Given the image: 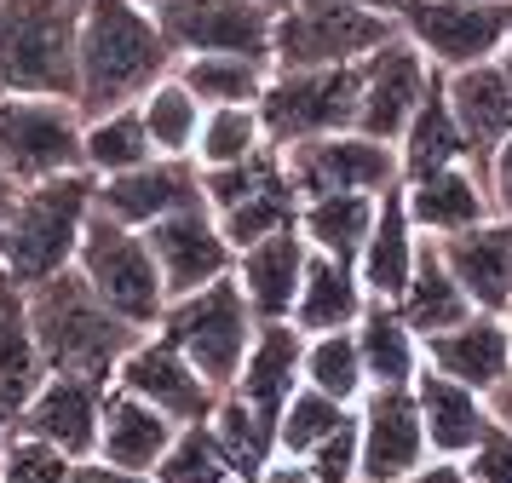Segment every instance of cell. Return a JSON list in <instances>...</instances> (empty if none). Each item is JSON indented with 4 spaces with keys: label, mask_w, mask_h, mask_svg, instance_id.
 <instances>
[{
    "label": "cell",
    "mask_w": 512,
    "mask_h": 483,
    "mask_svg": "<svg viewBox=\"0 0 512 483\" xmlns=\"http://www.w3.org/2000/svg\"><path fill=\"white\" fill-rule=\"evenodd\" d=\"M139 6H150V12H167V6H179V0H139Z\"/></svg>",
    "instance_id": "cell-54"
},
{
    "label": "cell",
    "mask_w": 512,
    "mask_h": 483,
    "mask_svg": "<svg viewBox=\"0 0 512 483\" xmlns=\"http://www.w3.org/2000/svg\"><path fill=\"white\" fill-rule=\"evenodd\" d=\"M202 202L213 207L231 248H248L259 236L300 225V190L277 144H265L259 156L236 161V167H202Z\"/></svg>",
    "instance_id": "cell-8"
},
{
    "label": "cell",
    "mask_w": 512,
    "mask_h": 483,
    "mask_svg": "<svg viewBox=\"0 0 512 483\" xmlns=\"http://www.w3.org/2000/svg\"><path fill=\"white\" fill-rule=\"evenodd\" d=\"M397 311L409 317V328H415L420 340H432V334H443V328H455L466 311H478V305L466 299V288L455 282V271L443 265V253H438L432 236H420L415 271H409L403 294H397Z\"/></svg>",
    "instance_id": "cell-32"
},
{
    "label": "cell",
    "mask_w": 512,
    "mask_h": 483,
    "mask_svg": "<svg viewBox=\"0 0 512 483\" xmlns=\"http://www.w3.org/2000/svg\"><path fill=\"white\" fill-rule=\"evenodd\" d=\"M208 426H213V437H219V449L231 455V466H236V478L242 483H254L259 472L271 466V455H277V432H271V426H265L236 391H219Z\"/></svg>",
    "instance_id": "cell-40"
},
{
    "label": "cell",
    "mask_w": 512,
    "mask_h": 483,
    "mask_svg": "<svg viewBox=\"0 0 512 483\" xmlns=\"http://www.w3.org/2000/svg\"><path fill=\"white\" fill-rule=\"evenodd\" d=\"M369 386H415V374L426 368V340H420L409 317L397 311V299H369L363 317L351 322Z\"/></svg>",
    "instance_id": "cell-30"
},
{
    "label": "cell",
    "mask_w": 512,
    "mask_h": 483,
    "mask_svg": "<svg viewBox=\"0 0 512 483\" xmlns=\"http://www.w3.org/2000/svg\"><path fill=\"white\" fill-rule=\"evenodd\" d=\"M415 403H420V426H426V449L432 460H466L478 449V437L495 426L484 391L449 380L438 368H420L415 374Z\"/></svg>",
    "instance_id": "cell-25"
},
{
    "label": "cell",
    "mask_w": 512,
    "mask_h": 483,
    "mask_svg": "<svg viewBox=\"0 0 512 483\" xmlns=\"http://www.w3.org/2000/svg\"><path fill=\"white\" fill-rule=\"evenodd\" d=\"M179 52L162 18L139 0H81V41H75V104L81 115L139 104L162 75H173Z\"/></svg>",
    "instance_id": "cell-1"
},
{
    "label": "cell",
    "mask_w": 512,
    "mask_h": 483,
    "mask_svg": "<svg viewBox=\"0 0 512 483\" xmlns=\"http://www.w3.org/2000/svg\"><path fill=\"white\" fill-rule=\"evenodd\" d=\"M190 202H202V167L190 156H150L144 167L93 179V207L133 230L156 225V219H167Z\"/></svg>",
    "instance_id": "cell-18"
},
{
    "label": "cell",
    "mask_w": 512,
    "mask_h": 483,
    "mask_svg": "<svg viewBox=\"0 0 512 483\" xmlns=\"http://www.w3.org/2000/svg\"><path fill=\"white\" fill-rule=\"evenodd\" d=\"M300 386H305V334L294 322H259L254 345H248V357H242V368H236V380H231V391L277 432L282 409H288V397Z\"/></svg>",
    "instance_id": "cell-20"
},
{
    "label": "cell",
    "mask_w": 512,
    "mask_h": 483,
    "mask_svg": "<svg viewBox=\"0 0 512 483\" xmlns=\"http://www.w3.org/2000/svg\"><path fill=\"white\" fill-rule=\"evenodd\" d=\"M426 368H438L449 380H461L472 391H495L512 374V340L501 311H466L455 328H443L426 340Z\"/></svg>",
    "instance_id": "cell-22"
},
{
    "label": "cell",
    "mask_w": 512,
    "mask_h": 483,
    "mask_svg": "<svg viewBox=\"0 0 512 483\" xmlns=\"http://www.w3.org/2000/svg\"><path fill=\"white\" fill-rule=\"evenodd\" d=\"M254 483H323V478H317L305 460H294V455H271V466H265Z\"/></svg>",
    "instance_id": "cell-48"
},
{
    "label": "cell",
    "mask_w": 512,
    "mask_h": 483,
    "mask_svg": "<svg viewBox=\"0 0 512 483\" xmlns=\"http://www.w3.org/2000/svg\"><path fill=\"white\" fill-rule=\"evenodd\" d=\"M305 386H317L334 403H351L369 391V368H363V351H357V334L351 328H334V334H305Z\"/></svg>",
    "instance_id": "cell-39"
},
{
    "label": "cell",
    "mask_w": 512,
    "mask_h": 483,
    "mask_svg": "<svg viewBox=\"0 0 512 483\" xmlns=\"http://www.w3.org/2000/svg\"><path fill=\"white\" fill-rule=\"evenodd\" d=\"M426 426H420L415 386H369L357 397V483H397L426 466Z\"/></svg>",
    "instance_id": "cell-13"
},
{
    "label": "cell",
    "mask_w": 512,
    "mask_h": 483,
    "mask_svg": "<svg viewBox=\"0 0 512 483\" xmlns=\"http://www.w3.org/2000/svg\"><path fill=\"white\" fill-rule=\"evenodd\" d=\"M24 305H29V322H35V340H41V357H47L52 374L110 380L116 363L127 357V345L144 334L127 317H116L87 288V276L75 265L47 276V282H35V288H24Z\"/></svg>",
    "instance_id": "cell-2"
},
{
    "label": "cell",
    "mask_w": 512,
    "mask_h": 483,
    "mask_svg": "<svg viewBox=\"0 0 512 483\" xmlns=\"http://www.w3.org/2000/svg\"><path fill=\"white\" fill-rule=\"evenodd\" d=\"M449 161H466V138L461 121L449 110V92H443V69L432 75V87L420 98V110L409 115V127L397 133V173L415 179V173H432V167H449Z\"/></svg>",
    "instance_id": "cell-33"
},
{
    "label": "cell",
    "mask_w": 512,
    "mask_h": 483,
    "mask_svg": "<svg viewBox=\"0 0 512 483\" xmlns=\"http://www.w3.org/2000/svg\"><path fill=\"white\" fill-rule=\"evenodd\" d=\"M81 0H0V92L75 98Z\"/></svg>",
    "instance_id": "cell-4"
},
{
    "label": "cell",
    "mask_w": 512,
    "mask_h": 483,
    "mask_svg": "<svg viewBox=\"0 0 512 483\" xmlns=\"http://www.w3.org/2000/svg\"><path fill=\"white\" fill-rule=\"evenodd\" d=\"M104 391L110 380H87V374H47L41 391L18 409V432L35 443H52L58 455H98V414H104Z\"/></svg>",
    "instance_id": "cell-19"
},
{
    "label": "cell",
    "mask_w": 512,
    "mask_h": 483,
    "mask_svg": "<svg viewBox=\"0 0 512 483\" xmlns=\"http://www.w3.org/2000/svg\"><path fill=\"white\" fill-rule=\"evenodd\" d=\"M265 144H271V138H265L259 104H219V110L202 115L196 144H190V161H196V167H236V161L259 156Z\"/></svg>",
    "instance_id": "cell-38"
},
{
    "label": "cell",
    "mask_w": 512,
    "mask_h": 483,
    "mask_svg": "<svg viewBox=\"0 0 512 483\" xmlns=\"http://www.w3.org/2000/svg\"><path fill=\"white\" fill-rule=\"evenodd\" d=\"M12 432H18V426H12V409L0 403V455H6V443H12Z\"/></svg>",
    "instance_id": "cell-52"
},
{
    "label": "cell",
    "mask_w": 512,
    "mask_h": 483,
    "mask_svg": "<svg viewBox=\"0 0 512 483\" xmlns=\"http://www.w3.org/2000/svg\"><path fill=\"white\" fill-rule=\"evenodd\" d=\"M484 184H489V202L501 219H512V133L501 138V150L484 161Z\"/></svg>",
    "instance_id": "cell-46"
},
{
    "label": "cell",
    "mask_w": 512,
    "mask_h": 483,
    "mask_svg": "<svg viewBox=\"0 0 512 483\" xmlns=\"http://www.w3.org/2000/svg\"><path fill=\"white\" fill-rule=\"evenodd\" d=\"M0 483H70V455H58L52 443L12 432L6 455H0Z\"/></svg>",
    "instance_id": "cell-43"
},
{
    "label": "cell",
    "mask_w": 512,
    "mask_h": 483,
    "mask_svg": "<svg viewBox=\"0 0 512 483\" xmlns=\"http://www.w3.org/2000/svg\"><path fill=\"white\" fill-rule=\"evenodd\" d=\"M489 409H495V420H501V426H512V374L489 391Z\"/></svg>",
    "instance_id": "cell-51"
},
{
    "label": "cell",
    "mask_w": 512,
    "mask_h": 483,
    "mask_svg": "<svg viewBox=\"0 0 512 483\" xmlns=\"http://www.w3.org/2000/svg\"><path fill=\"white\" fill-rule=\"evenodd\" d=\"M369 305V288L351 259H328V253H311L300 276V294H294V311L288 322L300 334H334V328H351Z\"/></svg>",
    "instance_id": "cell-28"
},
{
    "label": "cell",
    "mask_w": 512,
    "mask_h": 483,
    "mask_svg": "<svg viewBox=\"0 0 512 483\" xmlns=\"http://www.w3.org/2000/svg\"><path fill=\"white\" fill-rule=\"evenodd\" d=\"M305 466H311L323 483H357V409H351V420L340 426V432L323 437V443L305 455Z\"/></svg>",
    "instance_id": "cell-44"
},
{
    "label": "cell",
    "mask_w": 512,
    "mask_h": 483,
    "mask_svg": "<svg viewBox=\"0 0 512 483\" xmlns=\"http://www.w3.org/2000/svg\"><path fill=\"white\" fill-rule=\"evenodd\" d=\"M75 271L87 276V288H93L116 317H127L133 328H156L167 311V282L156 271V253L144 242V230L121 225L110 213H98L87 219L81 230V248H75Z\"/></svg>",
    "instance_id": "cell-7"
},
{
    "label": "cell",
    "mask_w": 512,
    "mask_h": 483,
    "mask_svg": "<svg viewBox=\"0 0 512 483\" xmlns=\"http://www.w3.org/2000/svg\"><path fill=\"white\" fill-rule=\"evenodd\" d=\"M139 115H144V133L156 144V156H190V144H196V127H202V98L179 81V69L162 75L156 87L139 98Z\"/></svg>",
    "instance_id": "cell-37"
},
{
    "label": "cell",
    "mask_w": 512,
    "mask_h": 483,
    "mask_svg": "<svg viewBox=\"0 0 512 483\" xmlns=\"http://www.w3.org/2000/svg\"><path fill=\"white\" fill-rule=\"evenodd\" d=\"M18 196H24V184L12 179L6 167H0V242H6V230H12V213H18Z\"/></svg>",
    "instance_id": "cell-50"
},
{
    "label": "cell",
    "mask_w": 512,
    "mask_h": 483,
    "mask_svg": "<svg viewBox=\"0 0 512 483\" xmlns=\"http://www.w3.org/2000/svg\"><path fill=\"white\" fill-rule=\"evenodd\" d=\"M357 64H323V69H271V81L259 92V121L265 138L288 150L300 138L340 133L357 121Z\"/></svg>",
    "instance_id": "cell-10"
},
{
    "label": "cell",
    "mask_w": 512,
    "mask_h": 483,
    "mask_svg": "<svg viewBox=\"0 0 512 483\" xmlns=\"http://www.w3.org/2000/svg\"><path fill=\"white\" fill-rule=\"evenodd\" d=\"M288 173H294V190L305 196H386L392 184H403L397 173V144H380V138L357 133V127H340V133L323 138H300L282 150Z\"/></svg>",
    "instance_id": "cell-12"
},
{
    "label": "cell",
    "mask_w": 512,
    "mask_h": 483,
    "mask_svg": "<svg viewBox=\"0 0 512 483\" xmlns=\"http://www.w3.org/2000/svg\"><path fill=\"white\" fill-rule=\"evenodd\" d=\"M150 156H156V144H150V133H144L139 104L87 115V127H81V167H87L93 179H110V173L144 167Z\"/></svg>",
    "instance_id": "cell-35"
},
{
    "label": "cell",
    "mask_w": 512,
    "mask_h": 483,
    "mask_svg": "<svg viewBox=\"0 0 512 483\" xmlns=\"http://www.w3.org/2000/svg\"><path fill=\"white\" fill-rule=\"evenodd\" d=\"M397 35L420 46L432 69H466L501 58L512 35V0H403Z\"/></svg>",
    "instance_id": "cell-11"
},
{
    "label": "cell",
    "mask_w": 512,
    "mask_h": 483,
    "mask_svg": "<svg viewBox=\"0 0 512 483\" xmlns=\"http://www.w3.org/2000/svg\"><path fill=\"white\" fill-rule=\"evenodd\" d=\"M357 69H363V81H357V121L351 127L380 138V144H397V133L420 110V98H426L438 69L420 58V46L409 35H392L386 46H374Z\"/></svg>",
    "instance_id": "cell-15"
},
{
    "label": "cell",
    "mask_w": 512,
    "mask_h": 483,
    "mask_svg": "<svg viewBox=\"0 0 512 483\" xmlns=\"http://www.w3.org/2000/svg\"><path fill=\"white\" fill-rule=\"evenodd\" d=\"M397 483H466V466L461 460H426V466H415L409 478H397Z\"/></svg>",
    "instance_id": "cell-49"
},
{
    "label": "cell",
    "mask_w": 512,
    "mask_h": 483,
    "mask_svg": "<svg viewBox=\"0 0 512 483\" xmlns=\"http://www.w3.org/2000/svg\"><path fill=\"white\" fill-rule=\"evenodd\" d=\"M156 483H242V478H236L231 455L219 449V437H213L208 420H190L167 443L162 466H156Z\"/></svg>",
    "instance_id": "cell-41"
},
{
    "label": "cell",
    "mask_w": 512,
    "mask_h": 483,
    "mask_svg": "<svg viewBox=\"0 0 512 483\" xmlns=\"http://www.w3.org/2000/svg\"><path fill=\"white\" fill-rule=\"evenodd\" d=\"M346 420H351V403H334V397H323L317 386H300L294 397H288L282 420H277V455L305 460L323 437L340 432Z\"/></svg>",
    "instance_id": "cell-42"
},
{
    "label": "cell",
    "mask_w": 512,
    "mask_h": 483,
    "mask_svg": "<svg viewBox=\"0 0 512 483\" xmlns=\"http://www.w3.org/2000/svg\"><path fill=\"white\" fill-rule=\"evenodd\" d=\"M397 190H403V207H409L415 230L432 236V242H443V236H455V230L478 225V219L495 213L489 184H484V173H478L472 161H449V167L415 173V179H403Z\"/></svg>",
    "instance_id": "cell-21"
},
{
    "label": "cell",
    "mask_w": 512,
    "mask_h": 483,
    "mask_svg": "<svg viewBox=\"0 0 512 483\" xmlns=\"http://www.w3.org/2000/svg\"><path fill=\"white\" fill-rule=\"evenodd\" d=\"M52 368L41 357V340H35V322H29L24 288H12L0 276V403L12 409V426H18V409L41 391Z\"/></svg>",
    "instance_id": "cell-31"
},
{
    "label": "cell",
    "mask_w": 512,
    "mask_h": 483,
    "mask_svg": "<svg viewBox=\"0 0 512 483\" xmlns=\"http://www.w3.org/2000/svg\"><path fill=\"white\" fill-rule=\"evenodd\" d=\"M179 58L196 52H236V58H265L271 64V29L277 12L259 0H179L156 12Z\"/></svg>",
    "instance_id": "cell-16"
},
{
    "label": "cell",
    "mask_w": 512,
    "mask_h": 483,
    "mask_svg": "<svg viewBox=\"0 0 512 483\" xmlns=\"http://www.w3.org/2000/svg\"><path fill=\"white\" fill-rule=\"evenodd\" d=\"M156 328L202 368V380L213 391H231L236 368H242L248 345H254L259 317H254V305L242 299L236 276H213L208 288H190V294L167 299V311Z\"/></svg>",
    "instance_id": "cell-5"
},
{
    "label": "cell",
    "mask_w": 512,
    "mask_h": 483,
    "mask_svg": "<svg viewBox=\"0 0 512 483\" xmlns=\"http://www.w3.org/2000/svg\"><path fill=\"white\" fill-rule=\"evenodd\" d=\"M392 35L397 18L374 12L363 0H294L277 12V29H271V69L363 64Z\"/></svg>",
    "instance_id": "cell-6"
},
{
    "label": "cell",
    "mask_w": 512,
    "mask_h": 483,
    "mask_svg": "<svg viewBox=\"0 0 512 483\" xmlns=\"http://www.w3.org/2000/svg\"><path fill=\"white\" fill-rule=\"evenodd\" d=\"M87 219H93V173H58V179L24 184L12 230L0 242V276L12 288H35L47 276L70 271Z\"/></svg>",
    "instance_id": "cell-3"
},
{
    "label": "cell",
    "mask_w": 512,
    "mask_h": 483,
    "mask_svg": "<svg viewBox=\"0 0 512 483\" xmlns=\"http://www.w3.org/2000/svg\"><path fill=\"white\" fill-rule=\"evenodd\" d=\"M495 64H501V69L512 75V35H507V46H501V58H495Z\"/></svg>",
    "instance_id": "cell-53"
},
{
    "label": "cell",
    "mask_w": 512,
    "mask_h": 483,
    "mask_svg": "<svg viewBox=\"0 0 512 483\" xmlns=\"http://www.w3.org/2000/svg\"><path fill=\"white\" fill-rule=\"evenodd\" d=\"M179 81H185L202 110H219V104H259V92L271 81V64L265 58H236V52H196V58H179Z\"/></svg>",
    "instance_id": "cell-36"
},
{
    "label": "cell",
    "mask_w": 512,
    "mask_h": 483,
    "mask_svg": "<svg viewBox=\"0 0 512 483\" xmlns=\"http://www.w3.org/2000/svg\"><path fill=\"white\" fill-rule=\"evenodd\" d=\"M415 253H420V230L409 219V207H403V190H386L380 207H374V225H369V242L357 253V276H363V288L369 299H397L403 294V282L415 271Z\"/></svg>",
    "instance_id": "cell-29"
},
{
    "label": "cell",
    "mask_w": 512,
    "mask_h": 483,
    "mask_svg": "<svg viewBox=\"0 0 512 483\" xmlns=\"http://www.w3.org/2000/svg\"><path fill=\"white\" fill-rule=\"evenodd\" d=\"M461 466H466V483H512V426L495 420Z\"/></svg>",
    "instance_id": "cell-45"
},
{
    "label": "cell",
    "mask_w": 512,
    "mask_h": 483,
    "mask_svg": "<svg viewBox=\"0 0 512 483\" xmlns=\"http://www.w3.org/2000/svg\"><path fill=\"white\" fill-rule=\"evenodd\" d=\"M438 253L478 311H507L512 305V219L489 213L478 225L443 236Z\"/></svg>",
    "instance_id": "cell-24"
},
{
    "label": "cell",
    "mask_w": 512,
    "mask_h": 483,
    "mask_svg": "<svg viewBox=\"0 0 512 483\" xmlns=\"http://www.w3.org/2000/svg\"><path fill=\"white\" fill-rule=\"evenodd\" d=\"M110 386L144 397V403H150V409H162L173 426L208 420L213 403H219V391L202 380V368L190 363V357H185L173 340H167L162 328H144L139 340L127 345V357L116 363Z\"/></svg>",
    "instance_id": "cell-14"
},
{
    "label": "cell",
    "mask_w": 512,
    "mask_h": 483,
    "mask_svg": "<svg viewBox=\"0 0 512 483\" xmlns=\"http://www.w3.org/2000/svg\"><path fill=\"white\" fill-rule=\"evenodd\" d=\"M144 242L156 253L167 299L190 294V288H208L213 276H231V265H236V248L225 242V230H219L208 202H190L179 213L156 219V225H144Z\"/></svg>",
    "instance_id": "cell-17"
},
{
    "label": "cell",
    "mask_w": 512,
    "mask_h": 483,
    "mask_svg": "<svg viewBox=\"0 0 512 483\" xmlns=\"http://www.w3.org/2000/svg\"><path fill=\"white\" fill-rule=\"evenodd\" d=\"M305 259H311V248H305L300 225L236 248L231 276H236V288H242V299L254 305L259 322H288L294 294H300V276H305Z\"/></svg>",
    "instance_id": "cell-26"
},
{
    "label": "cell",
    "mask_w": 512,
    "mask_h": 483,
    "mask_svg": "<svg viewBox=\"0 0 512 483\" xmlns=\"http://www.w3.org/2000/svg\"><path fill=\"white\" fill-rule=\"evenodd\" d=\"M374 207L380 196H305L300 202V236L311 253H328V259H351L369 242Z\"/></svg>",
    "instance_id": "cell-34"
},
{
    "label": "cell",
    "mask_w": 512,
    "mask_h": 483,
    "mask_svg": "<svg viewBox=\"0 0 512 483\" xmlns=\"http://www.w3.org/2000/svg\"><path fill=\"white\" fill-rule=\"evenodd\" d=\"M70 483H156V478L127 472V466H116L104 455H81V460H70Z\"/></svg>",
    "instance_id": "cell-47"
},
{
    "label": "cell",
    "mask_w": 512,
    "mask_h": 483,
    "mask_svg": "<svg viewBox=\"0 0 512 483\" xmlns=\"http://www.w3.org/2000/svg\"><path fill=\"white\" fill-rule=\"evenodd\" d=\"M259 6H271V12H282V6H294V0H259Z\"/></svg>",
    "instance_id": "cell-55"
},
{
    "label": "cell",
    "mask_w": 512,
    "mask_h": 483,
    "mask_svg": "<svg viewBox=\"0 0 512 483\" xmlns=\"http://www.w3.org/2000/svg\"><path fill=\"white\" fill-rule=\"evenodd\" d=\"M81 127L87 115L75 98L52 92H0V167L18 184H41L81 167Z\"/></svg>",
    "instance_id": "cell-9"
},
{
    "label": "cell",
    "mask_w": 512,
    "mask_h": 483,
    "mask_svg": "<svg viewBox=\"0 0 512 483\" xmlns=\"http://www.w3.org/2000/svg\"><path fill=\"white\" fill-rule=\"evenodd\" d=\"M501 317H507V340H512V305H507V311H501Z\"/></svg>",
    "instance_id": "cell-56"
},
{
    "label": "cell",
    "mask_w": 512,
    "mask_h": 483,
    "mask_svg": "<svg viewBox=\"0 0 512 483\" xmlns=\"http://www.w3.org/2000/svg\"><path fill=\"white\" fill-rule=\"evenodd\" d=\"M443 92H449V110L461 121L466 161L484 173V161L495 156L501 138L512 133V75L489 58V64L449 69V75H443Z\"/></svg>",
    "instance_id": "cell-23"
},
{
    "label": "cell",
    "mask_w": 512,
    "mask_h": 483,
    "mask_svg": "<svg viewBox=\"0 0 512 483\" xmlns=\"http://www.w3.org/2000/svg\"><path fill=\"white\" fill-rule=\"evenodd\" d=\"M173 432H179V426H173L162 409H150L144 397H133V391H121V386L104 391V414H98V455L104 460L156 478V466H162Z\"/></svg>",
    "instance_id": "cell-27"
}]
</instances>
